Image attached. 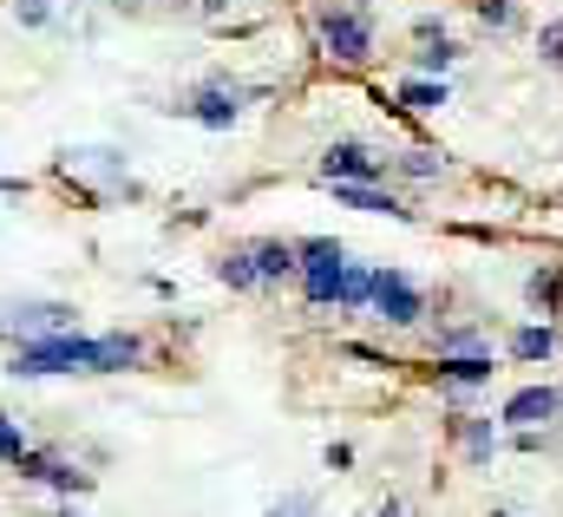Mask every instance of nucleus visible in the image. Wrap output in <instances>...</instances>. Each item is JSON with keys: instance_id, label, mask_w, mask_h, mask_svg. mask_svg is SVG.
I'll list each match as a JSON object with an SVG mask.
<instances>
[{"instance_id": "1", "label": "nucleus", "mask_w": 563, "mask_h": 517, "mask_svg": "<svg viewBox=\"0 0 563 517\" xmlns=\"http://www.w3.org/2000/svg\"><path fill=\"white\" fill-rule=\"evenodd\" d=\"M13 381H40V374H99V341L59 328V334H40V341H20L13 348Z\"/></svg>"}, {"instance_id": "2", "label": "nucleus", "mask_w": 563, "mask_h": 517, "mask_svg": "<svg viewBox=\"0 0 563 517\" xmlns=\"http://www.w3.org/2000/svg\"><path fill=\"white\" fill-rule=\"evenodd\" d=\"M321 46H328V59H341V66H367V59H374V20L328 7V13H321Z\"/></svg>"}, {"instance_id": "3", "label": "nucleus", "mask_w": 563, "mask_h": 517, "mask_svg": "<svg viewBox=\"0 0 563 517\" xmlns=\"http://www.w3.org/2000/svg\"><path fill=\"white\" fill-rule=\"evenodd\" d=\"M367 308L387 321V328H413L426 315V295L400 275V268H374V295H367Z\"/></svg>"}, {"instance_id": "4", "label": "nucleus", "mask_w": 563, "mask_h": 517, "mask_svg": "<svg viewBox=\"0 0 563 517\" xmlns=\"http://www.w3.org/2000/svg\"><path fill=\"white\" fill-rule=\"evenodd\" d=\"M341 243H301V295H308V308H334V295H341Z\"/></svg>"}, {"instance_id": "5", "label": "nucleus", "mask_w": 563, "mask_h": 517, "mask_svg": "<svg viewBox=\"0 0 563 517\" xmlns=\"http://www.w3.org/2000/svg\"><path fill=\"white\" fill-rule=\"evenodd\" d=\"M59 328H73V308H59V301H7L0 308V334H13V341H40Z\"/></svg>"}, {"instance_id": "6", "label": "nucleus", "mask_w": 563, "mask_h": 517, "mask_svg": "<svg viewBox=\"0 0 563 517\" xmlns=\"http://www.w3.org/2000/svg\"><path fill=\"white\" fill-rule=\"evenodd\" d=\"M387 170V157H374L367 144H328V157H321V177L334 184V177H354V184H374Z\"/></svg>"}, {"instance_id": "7", "label": "nucleus", "mask_w": 563, "mask_h": 517, "mask_svg": "<svg viewBox=\"0 0 563 517\" xmlns=\"http://www.w3.org/2000/svg\"><path fill=\"white\" fill-rule=\"evenodd\" d=\"M334 204L347 210H367V217H413L394 190H374V184H354V177H334Z\"/></svg>"}, {"instance_id": "8", "label": "nucleus", "mask_w": 563, "mask_h": 517, "mask_svg": "<svg viewBox=\"0 0 563 517\" xmlns=\"http://www.w3.org/2000/svg\"><path fill=\"white\" fill-rule=\"evenodd\" d=\"M558 406H563V393H558V387H525V393H511V399H505V419L531 432V426L558 419Z\"/></svg>"}, {"instance_id": "9", "label": "nucleus", "mask_w": 563, "mask_h": 517, "mask_svg": "<svg viewBox=\"0 0 563 517\" xmlns=\"http://www.w3.org/2000/svg\"><path fill=\"white\" fill-rule=\"evenodd\" d=\"M13 472H20V479H46V485H59V492H86V472H73L59 452H20Z\"/></svg>"}, {"instance_id": "10", "label": "nucleus", "mask_w": 563, "mask_h": 517, "mask_svg": "<svg viewBox=\"0 0 563 517\" xmlns=\"http://www.w3.org/2000/svg\"><path fill=\"white\" fill-rule=\"evenodd\" d=\"M184 112H190V119H197V125L223 131V125H236V112H243V99H236V92H230V86H203V92H197V99H190V106H184Z\"/></svg>"}, {"instance_id": "11", "label": "nucleus", "mask_w": 563, "mask_h": 517, "mask_svg": "<svg viewBox=\"0 0 563 517\" xmlns=\"http://www.w3.org/2000/svg\"><path fill=\"white\" fill-rule=\"evenodd\" d=\"M439 381H445V387H478V381H492V354H485V348H472V354H439Z\"/></svg>"}, {"instance_id": "12", "label": "nucleus", "mask_w": 563, "mask_h": 517, "mask_svg": "<svg viewBox=\"0 0 563 517\" xmlns=\"http://www.w3.org/2000/svg\"><path fill=\"white\" fill-rule=\"evenodd\" d=\"M250 256H256V275H263V282H282V275L301 268V250H295V243H256Z\"/></svg>"}, {"instance_id": "13", "label": "nucleus", "mask_w": 563, "mask_h": 517, "mask_svg": "<svg viewBox=\"0 0 563 517\" xmlns=\"http://www.w3.org/2000/svg\"><path fill=\"white\" fill-rule=\"evenodd\" d=\"M511 354L518 361H551L558 354V328H518L511 334Z\"/></svg>"}, {"instance_id": "14", "label": "nucleus", "mask_w": 563, "mask_h": 517, "mask_svg": "<svg viewBox=\"0 0 563 517\" xmlns=\"http://www.w3.org/2000/svg\"><path fill=\"white\" fill-rule=\"evenodd\" d=\"M400 106L407 112H439L445 106V79H407L400 86Z\"/></svg>"}, {"instance_id": "15", "label": "nucleus", "mask_w": 563, "mask_h": 517, "mask_svg": "<svg viewBox=\"0 0 563 517\" xmlns=\"http://www.w3.org/2000/svg\"><path fill=\"white\" fill-rule=\"evenodd\" d=\"M217 282H230V288H263V275H256V256H250V250H230V256L217 262Z\"/></svg>"}, {"instance_id": "16", "label": "nucleus", "mask_w": 563, "mask_h": 517, "mask_svg": "<svg viewBox=\"0 0 563 517\" xmlns=\"http://www.w3.org/2000/svg\"><path fill=\"white\" fill-rule=\"evenodd\" d=\"M367 295H374V268H341V295H334V308H367Z\"/></svg>"}, {"instance_id": "17", "label": "nucleus", "mask_w": 563, "mask_h": 517, "mask_svg": "<svg viewBox=\"0 0 563 517\" xmlns=\"http://www.w3.org/2000/svg\"><path fill=\"white\" fill-rule=\"evenodd\" d=\"M492 446H498V432H492V419H465V452L485 465L492 459Z\"/></svg>"}, {"instance_id": "18", "label": "nucleus", "mask_w": 563, "mask_h": 517, "mask_svg": "<svg viewBox=\"0 0 563 517\" xmlns=\"http://www.w3.org/2000/svg\"><path fill=\"white\" fill-rule=\"evenodd\" d=\"M531 301L563 308V268H538V275H531Z\"/></svg>"}, {"instance_id": "19", "label": "nucleus", "mask_w": 563, "mask_h": 517, "mask_svg": "<svg viewBox=\"0 0 563 517\" xmlns=\"http://www.w3.org/2000/svg\"><path fill=\"white\" fill-rule=\"evenodd\" d=\"M394 170H400V177H439V157H432V151H400Z\"/></svg>"}, {"instance_id": "20", "label": "nucleus", "mask_w": 563, "mask_h": 517, "mask_svg": "<svg viewBox=\"0 0 563 517\" xmlns=\"http://www.w3.org/2000/svg\"><path fill=\"white\" fill-rule=\"evenodd\" d=\"M20 452H26L20 426H13V419H0V465H20Z\"/></svg>"}, {"instance_id": "21", "label": "nucleus", "mask_w": 563, "mask_h": 517, "mask_svg": "<svg viewBox=\"0 0 563 517\" xmlns=\"http://www.w3.org/2000/svg\"><path fill=\"white\" fill-rule=\"evenodd\" d=\"M538 53H544L551 66H563V20H551V26L538 33Z\"/></svg>"}, {"instance_id": "22", "label": "nucleus", "mask_w": 563, "mask_h": 517, "mask_svg": "<svg viewBox=\"0 0 563 517\" xmlns=\"http://www.w3.org/2000/svg\"><path fill=\"white\" fill-rule=\"evenodd\" d=\"M452 59H459V46H445V40H439V46H426V53H420V66H426V73H445Z\"/></svg>"}, {"instance_id": "23", "label": "nucleus", "mask_w": 563, "mask_h": 517, "mask_svg": "<svg viewBox=\"0 0 563 517\" xmlns=\"http://www.w3.org/2000/svg\"><path fill=\"white\" fill-rule=\"evenodd\" d=\"M478 20H492V26H511V0H478Z\"/></svg>"}, {"instance_id": "24", "label": "nucleus", "mask_w": 563, "mask_h": 517, "mask_svg": "<svg viewBox=\"0 0 563 517\" xmlns=\"http://www.w3.org/2000/svg\"><path fill=\"white\" fill-rule=\"evenodd\" d=\"M46 13H53L46 0H20V20H26V26H46Z\"/></svg>"}, {"instance_id": "25", "label": "nucleus", "mask_w": 563, "mask_h": 517, "mask_svg": "<svg viewBox=\"0 0 563 517\" xmlns=\"http://www.w3.org/2000/svg\"><path fill=\"white\" fill-rule=\"evenodd\" d=\"M374 517H400V505H394V498H387V505H380V512H374Z\"/></svg>"}, {"instance_id": "26", "label": "nucleus", "mask_w": 563, "mask_h": 517, "mask_svg": "<svg viewBox=\"0 0 563 517\" xmlns=\"http://www.w3.org/2000/svg\"><path fill=\"white\" fill-rule=\"evenodd\" d=\"M59 517H79V512H73V505H66V512H59Z\"/></svg>"}, {"instance_id": "27", "label": "nucleus", "mask_w": 563, "mask_h": 517, "mask_svg": "<svg viewBox=\"0 0 563 517\" xmlns=\"http://www.w3.org/2000/svg\"><path fill=\"white\" fill-rule=\"evenodd\" d=\"M492 517H511V512H492Z\"/></svg>"}]
</instances>
